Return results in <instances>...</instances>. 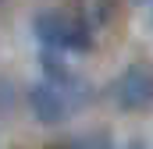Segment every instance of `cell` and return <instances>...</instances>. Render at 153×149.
<instances>
[{
    "label": "cell",
    "mask_w": 153,
    "mask_h": 149,
    "mask_svg": "<svg viewBox=\"0 0 153 149\" xmlns=\"http://www.w3.org/2000/svg\"><path fill=\"white\" fill-rule=\"evenodd\" d=\"M32 29L53 50H68V53L93 50V25L82 14H75V11H57V7L39 11L36 18H32Z\"/></svg>",
    "instance_id": "cell-1"
},
{
    "label": "cell",
    "mask_w": 153,
    "mask_h": 149,
    "mask_svg": "<svg viewBox=\"0 0 153 149\" xmlns=\"http://www.w3.org/2000/svg\"><path fill=\"white\" fill-rule=\"evenodd\" d=\"M114 103L121 110H150L153 107V64L135 60L114 82Z\"/></svg>",
    "instance_id": "cell-2"
},
{
    "label": "cell",
    "mask_w": 153,
    "mask_h": 149,
    "mask_svg": "<svg viewBox=\"0 0 153 149\" xmlns=\"http://www.w3.org/2000/svg\"><path fill=\"white\" fill-rule=\"evenodd\" d=\"M29 110L36 114V121H43V124H61L71 114V96L61 92L50 82H36L29 89Z\"/></svg>",
    "instance_id": "cell-3"
}]
</instances>
